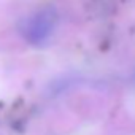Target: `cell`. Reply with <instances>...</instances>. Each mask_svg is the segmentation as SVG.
I'll return each instance as SVG.
<instances>
[{"mask_svg": "<svg viewBox=\"0 0 135 135\" xmlns=\"http://www.w3.org/2000/svg\"><path fill=\"white\" fill-rule=\"evenodd\" d=\"M52 22H54V18L51 15V10H41L26 21V27L22 29V33L32 43L43 41L51 33Z\"/></svg>", "mask_w": 135, "mask_h": 135, "instance_id": "1", "label": "cell"}]
</instances>
